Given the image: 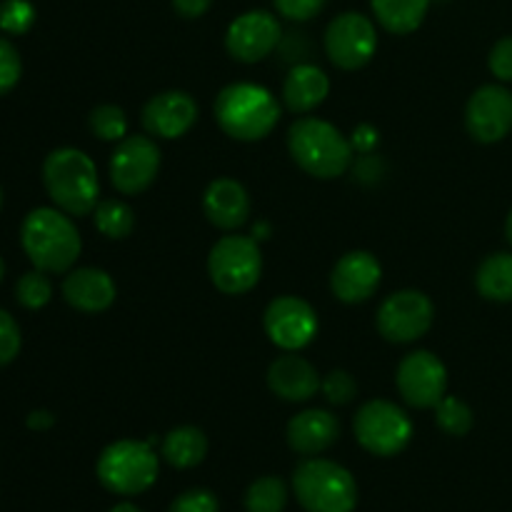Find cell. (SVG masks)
<instances>
[{
    "instance_id": "6da1fadb",
    "label": "cell",
    "mask_w": 512,
    "mask_h": 512,
    "mask_svg": "<svg viewBox=\"0 0 512 512\" xmlns=\"http://www.w3.org/2000/svg\"><path fill=\"white\" fill-rule=\"evenodd\" d=\"M20 243L30 263L43 273H68L83 248L73 220L55 208L30 210L20 225Z\"/></svg>"
},
{
    "instance_id": "7a4b0ae2",
    "label": "cell",
    "mask_w": 512,
    "mask_h": 512,
    "mask_svg": "<svg viewBox=\"0 0 512 512\" xmlns=\"http://www.w3.org/2000/svg\"><path fill=\"white\" fill-rule=\"evenodd\" d=\"M215 120L233 140L255 143L273 133L280 120V105L263 85L233 83L215 98Z\"/></svg>"
},
{
    "instance_id": "3957f363",
    "label": "cell",
    "mask_w": 512,
    "mask_h": 512,
    "mask_svg": "<svg viewBox=\"0 0 512 512\" xmlns=\"http://www.w3.org/2000/svg\"><path fill=\"white\" fill-rule=\"evenodd\" d=\"M43 183L50 200L68 215H90L100 203L95 163L78 148H58L45 158Z\"/></svg>"
},
{
    "instance_id": "277c9868",
    "label": "cell",
    "mask_w": 512,
    "mask_h": 512,
    "mask_svg": "<svg viewBox=\"0 0 512 512\" xmlns=\"http://www.w3.org/2000/svg\"><path fill=\"white\" fill-rule=\"evenodd\" d=\"M288 150L305 173L320 180L340 178L353 163V143L320 118L295 120L288 130Z\"/></svg>"
},
{
    "instance_id": "5b68a950",
    "label": "cell",
    "mask_w": 512,
    "mask_h": 512,
    "mask_svg": "<svg viewBox=\"0 0 512 512\" xmlns=\"http://www.w3.org/2000/svg\"><path fill=\"white\" fill-rule=\"evenodd\" d=\"M293 490L308 512H353L358 505L355 478L333 460H303L293 473Z\"/></svg>"
},
{
    "instance_id": "8992f818",
    "label": "cell",
    "mask_w": 512,
    "mask_h": 512,
    "mask_svg": "<svg viewBox=\"0 0 512 512\" xmlns=\"http://www.w3.org/2000/svg\"><path fill=\"white\" fill-rule=\"evenodd\" d=\"M95 473L110 493L138 495L158 480V455L150 443L118 440L100 453Z\"/></svg>"
},
{
    "instance_id": "52a82bcc",
    "label": "cell",
    "mask_w": 512,
    "mask_h": 512,
    "mask_svg": "<svg viewBox=\"0 0 512 512\" xmlns=\"http://www.w3.org/2000/svg\"><path fill=\"white\" fill-rule=\"evenodd\" d=\"M208 273L215 288L225 295H243L258 285L263 255L248 235H225L208 255Z\"/></svg>"
},
{
    "instance_id": "ba28073f",
    "label": "cell",
    "mask_w": 512,
    "mask_h": 512,
    "mask_svg": "<svg viewBox=\"0 0 512 512\" xmlns=\"http://www.w3.org/2000/svg\"><path fill=\"white\" fill-rule=\"evenodd\" d=\"M353 430L358 443L368 453L380 458H393L408 448L413 438V423L395 403L388 400H370L358 410L353 420Z\"/></svg>"
},
{
    "instance_id": "9c48e42d",
    "label": "cell",
    "mask_w": 512,
    "mask_h": 512,
    "mask_svg": "<svg viewBox=\"0 0 512 512\" xmlns=\"http://www.w3.org/2000/svg\"><path fill=\"white\" fill-rule=\"evenodd\" d=\"M433 315L435 308L428 295L420 290H398L383 300L375 323L385 340L403 345L423 338L433 325Z\"/></svg>"
},
{
    "instance_id": "30bf717a",
    "label": "cell",
    "mask_w": 512,
    "mask_h": 512,
    "mask_svg": "<svg viewBox=\"0 0 512 512\" xmlns=\"http://www.w3.org/2000/svg\"><path fill=\"white\" fill-rule=\"evenodd\" d=\"M378 33L373 20L363 13H343L330 20L325 30V53L330 63L343 70H358L373 60Z\"/></svg>"
},
{
    "instance_id": "8fae6325",
    "label": "cell",
    "mask_w": 512,
    "mask_h": 512,
    "mask_svg": "<svg viewBox=\"0 0 512 512\" xmlns=\"http://www.w3.org/2000/svg\"><path fill=\"white\" fill-rule=\"evenodd\" d=\"M160 170V148L148 135L123 138L110 158V183L118 193L138 195L153 185Z\"/></svg>"
},
{
    "instance_id": "7c38bea8",
    "label": "cell",
    "mask_w": 512,
    "mask_h": 512,
    "mask_svg": "<svg viewBox=\"0 0 512 512\" xmlns=\"http://www.w3.org/2000/svg\"><path fill=\"white\" fill-rule=\"evenodd\" d=\"M400 395L413 408H435L445 398L448 390V370L438 355L428 350H418L400 360L398 373H395Z\"/></svg>"
},
{
    "instance_id": "4fadbf2b",
    "label": "cell",
    "mask_w": 512,
    "mask_h": 512,
    "mask_svg": "<svg viewBox=\"0 0 512 512\" xmlns=\"http://www.w3.org/2000/svg\"><path fill=\"white\" fill-rule=\"evenodd\" d=\"M263 323L270 343L288 350V353L305 348L318 333V315H315L313 305L305 303L303 298H295V295L275 298L265 308Z\"/></svg>"
},
{
    "instance_id": "5bb4252c",
    "label": "cell",
    "mask_w": 512,
    "mask_h": 512,
    "mask_svg": "<svg viewBox=\"0 0 512 512\" xmlns=\"http://www.w3.org/2000/svg\"><path fill=\"white\" fill-rule=\"evenodd\" d=\"M465 128L478 143H498L512 130V93L503 85H483L465 108Z\"/></svg>"
},
{
    "instance_id": "9a60e30c",
    "label": "cell",
    "mask_w": 512,
    "mask_h": 512,
    "mask_svg": "<svg viewBox=\"0 0 512 512\" xmlns=\"http://www.w3.org/2000/svg\"><path fill=\"white\" fill-rule=\"evenodd\" d=\"M280 43V23L268 10H250L238 15L225 33V48L240 63H258L268 58Z\"/></svg>"
},
{
    "instance_id": "2e32d148",
    "label": "cell",
    "mask_w": 512,
    "mask_h": 512,
    "mask_svg": "<svg viewBox=\"0 0 512 512\" xmlns=\"http://www.w3.org/2000/svg\"><path fill=\"white\" fill-rule=\"evenodd\" d=\"M195 123H198V103L185 90H165L153 95L143 108V125L155 138H183Z\"/></svg>"
},
{
    "instance_id": "e0dca14e",
    "label": "cell",
    "mask_w": 512,
    "mask_h": 512,
    "mask_svg": "<svg viewBox=\"0 0 512 512\" xmlns=\"http://www.w3.org/2000/svg\"><path fill=\"white\" fill-rule=\"evenodd\" d=\"M380 280H383V268H380L378 258L368 250H353L335 263L333 275H330V290L338 300L355 305L373 298Z\"/></svg>"
},
{
    "instance_id": "ac0fdd59",
    "label": "cell",
    "mask_w": 512,
    "mask_h": 512,
    "mask_svg": "<svg viewBox=\"0 0 512 512\" xmlns=\"http://www.w3.org/2000/svg\"><path fill=\"white\" fill-rule=\"evenodd\" d=\"M113 278L100 268L70 270L63 280V298L80 313H103L115 303Z\"/></svg>"
},
{
    "instance_id": "d6986e66",
    "label": "cell",
    "mask_w": 512,
    "mask_h": 512,
    "mask_svg": "<svg viewBox=\"0 0 512 512\" xmlns=\"http://www.w3.org/2000/svg\"><path fill=\"white\" fill-rule=\"evenodd\" d=\"M203 213L215 228L238 230L250 215V195L238 180L218 178L203 195Z\"/></svg>"
},
{
    "instance_id": "ffe728a7",
    "label": "cell",
    "mask_w": 512,
    "mask_h": 512,
    "mask_svg": "<svg viewBox=\"0 0 512 512\" xmlns=\"http://www.w3.org/2000/svg\"><path fill=\"white\" fill-rule=\"evenodd\" d=\"M323 380L318 378L313 365L300 355H280L268 368V385L278 398L288 403H305L320 390Z\"/></svg>"
},
{
    "instance_id": "44dd1931",
    "label": "cell",
    "mask_w": 512,
    "mask_h": 512,
    "mask_svg": "<svg viewBox=\"0 0 512 512\" xmlns=\"http://www.w3.org/2000/svg\"><path fill=\"white\" fill-rule=\"evenodd\" d=\"M340 438V423L328 410H303L288 423V443L300 455H318Z\"/></svg>"
},
{
    "instance_id": "7402d4cb",
    "label": "cell",
    "mask_w": 512,
    "mask_h": 512,
    "mask_svg": "<svg viewBox=\"0 0 512 512\" xmlns=\"http://www.w3.org/2000/svg\"><path fill=\"white\" fill-rule=\"evenodd\" d=\"M330 93V80L318 65H295L283 85V100L293 113H310Z\"/></svg>"
},
{
    "instance_id": "603a6c76",
    "label": "cell",
    "mask_w": 512,
    "mask_h": 512,
    "mask_svg": "<svg viewBox=\"0 0 512 512\" xmlns=\"http://www.w3.org/2000/svg\"><path fill=\"white\" fill-rule=\"evenodd\" d=\"M208 455V438L200 428L193 425H180V428L170 430L163 440V458L168 460L173 468L188 470L200 465Z\"/></svg>"
},
{
    "instance_id": "cb8c5ba5",
    "label": "cell",
    "mask_w": 512,
    "mask_h": 512,
    "mask_svg": "<svg viewBox=\"0 0 512 512\" xmlns=\"http://www.w3.org/2000/svg\"><path fill=\"white\" fill-rule=\"evenodd\" d=\"M378 23L395 35H408L423 25L430 0H370Z\"/></svg>"
},
{
    "instance_id": "d4e9b609",
    "label": "cell",
    "mask_w": 512,
    "mask_h": 512,
    "mask_svg": "<svg viewBox=\"0 0 512 512\" xmlns=\"http://www.w3.org/2000/svg\"><path fill=\"white\" fill-rule=\"evenodd\" d=\"M478 290L495 303H512V253H495L478 268Z\"/></svg>"
},
{
    "instance_id": "484cf974",
    "label": "cell",
    "mask_w": 512,
    "mask_h": 512,
    "mask_svg": "<svg viewBox=\"0 0 512 512\" xmlns=\"http://www.w3.org/2000/svg\"><path fill=\"white\" fill-rule=\"evenodd\" d=\"M93 218H95V228L110 240H123L133 233L135 228V215L133 208L123 200H100L93 210Z\"/></svg>"
},
{
    "instance_id": "4316f807",
    "label": "cell",
    "mask_w": 512,
    "mask_h": 512,
    "mask_svg": "<svg viewBox=\"0 0 512 512\" xmlns=\"http://www.w3.org/2000/svg\"><path fill=\"white\" fill-rule=\"evenodd\" d=\"M288 503V488L275 475L258 478L245 493V510L248 512H283Z\"/></svg>"
},
{
    "instance_id": "83f0119b",
    "label": "cell",
    "mask_w": 512,
    "mask_h": 512,
    "mask_svg": "<svg viewBox=\"0 0 512 512\" xmlns=\"http://www.w3.org/2000/svg\"><path fill=\"white\" fill-rule=\"evenodd\" d=\"M435 423L443 433L448 435H468L473 428V410L463 403L460 398L445 395L438 405H435Z\"/></svg>"
},
{
    "instance_id": "f1b7e54d",
    "label": "cell",
    "mask_w": 512,
    "mask_h": 512,
    "mask_svg": "<svg viewBox=\"0 0 512 512\" xmlns=\"http://www.w3.org/2000/svg\"><path fill=\"white\" fill-rule=\"evenodd\" d=\"M15 298H18V303L23 308L40 310L53 298V283H50L43 270L35 268L30 273L20 275L18 283H15Z\"/></svg>"
},
{
    "instance_id": "f546056e",
    "label": "cell",
    "mask_w": 512,
    "mask_h": 512,
    "mask_svg": "<svg viewBox=\"0 0 512 512\" xmlns=\"http://www.w3.org/2000/svg\"><path fill=\"white\" fill-rule=\"evenodd\" d=\"M88 125L95 138L115 140V143H120L128 133V118H125L123 108H118V105H98V108H93L88 115Z\"/></svg>"
},
{
    "instance_id": "4dcf8cb0",
    "label": "cell",
    "mask_w": 512,
    "mask_h": 512,
    "mask_svg": "<svg viewBox=\"0 0 512 512\" xmlns=\"http://www.w3.org/2000/svg\"><path fill=\"white\" fill-rule=\"evenodd\" d=\"M35 8L28 0H5L0 5V30L10 35H23L33 28Z\"/></svg>"
},
{
    "instance_id": "1f68e13d",
    "label": "cell",
    "mask_w": 512,
    "mask_h": 512,
    "mask_svg": "<svg viewBox=\"0 0 512 512\" xmlns=\"http://www.w3.org/2000/svg\"><path fill=\"white\" fill-rule=\"evenodd\" d=\"M320 390L325 393L328 403L348 405L358 395V383H355V378L348 370H333V373L325 375V380L320 383Z\"/></svg>"
},
{
    "instance_id": "d6a6232c",
    "label": "cell",
    "mask_w": 512,
    "mask_h": 512,
    "mask_svg": "<svg viewBox=\"0 0 512 512\" xmlns=\"http://www.w3.org/2000/svg\"><path fill=\"white\" fill-rule=\"evenodd\" d=\"M20 73H23V60L18 48L8 38H0V95L10 93L18 85Z\"/></svg>"
},
{
    "instance_id": "836d02e7",
    "label": "cell",
    "mask_w": 512,
    "mask_h": 512,
    "mask_svg": "<svg viewBox=\"0 0 512 512\" xmlns=\"http://www.w3.org/2000/svg\"><path fill=\"white\" fill-rule=\"evenodd\" d=\"M20 343H23V338H20L18 323H15L13 315L0 308V368L18 358Z\"/></svg>"
},
{
    "instance_id": "e575fe53",
    "label": "cell",
    "mask_w": 512,
    "mask_h": 512,
    "mask_svg": "<svg viewBox=\"0 0 512 512\" xmlns=\"http://www.w3.org/2000/svg\"><path fill=\"white\" fill-rule=\"evenodd\" d=\"M168 512H220V505L210 490L195 488L175 498Z\"/></svg>"
},
{
    "instance_id": "d590c367",
    "label": "cell",
    "mask_w": 512,
    "mask_h": 512,
    "mask_svg": "<svg viewBox=\"0 0 512 512\" xmlns=\"http://www.w3.org/2000/svg\"><path fill=\"white\" fill-rule=\"evenodd\" d=\"M273 3L280 15H285L288 20H298V23L315 18L325 8V0H273Z\"/></svg>"
},
{
    "instance_id": "8d00e7d4",
    "label": "cell",
    "mask_w": 512,
    "mask_h": 512,
    "mask_svg": "<svg viewBox=\"0 0 512 512\" xmlns=\"http://www.w3.org/2000/svg\"><path fill=\"white\" fill-rule=\"evenodd\" d=\"M488 63H490V70H493L495 78L512 83V35L498 40V43L493 45Z\"/></svg>"
},
{
    "instance_id": "74e56055",
    "label": "cell",
    "mask_w": 512,
    "mask_h": 512,
    "mask_svg": "<svg viewBox=\"0 0 512 512\" xmlns=\"http://www.w3.org/2000/svg\"><path fill=\"white\" fill-rule=\"evenodd\" d=\"M210 5H213V0H173L175 13L183 15V18L188 20L200 18V15L208 13Z\"/></svg>"
},
{
    "instance_id": "f35d334b",
    "label": "cell",
    "mask_w": 512,
    "mask_h": 512,
    "mask_svg": "<svg viewBox=\"0 0 512 512\" xmlns=\"http://www.w3.org/2000/svg\"><path fill=\"white\" fill-rule=\"evenodd\" d=\"M353 145L358 150H363V153H370V150L378 145V133H375L370 125H360V128H355V138H353Z\"/></svg>"
},
{
    "instance_id": "ab89813d",
    "label": "cell",
    "mask_w": 512,
    "mask_h": 512,
    "mask_svg": "<svg viewBox=\"0 0 512 512\" xmlns=\"http://www.w3.org/2000/svg\"><path fill=\"white\" fill-rule=\"evenodd\" d=\"M53 423L55 415L50 413V410H33V413L28 415V428L33 430H48Z\"/></svg>"
},
{
    "instance_id": "60d3db41",
    "label": "cell",
    "mask_w": 512,
    "mask_h": 512,
    "mask_svg": "<svg viewBox=\"0 0 512 512\" xmlns=\"http://www.w3.org/2000/svg\"><path fill=\"white\" fill-rule=\"evenodd\" d=\"M110 512H143V510L135 508L133 503H118V505H115V508L110 510Z\"/></svg>"
},
{
    "instance_id": "b9f144b4",
    "label": "cell",
    "mask_w": 512,
    "mask_h": 512,
    "mask_svg": "<svg viewBox=\"0 0 512 512\" xmlns=\"http://www.w3.org/2000/svg\"><path fill=\"white\" fill-rule=\"evenodd\" d=\"M505 235H508V240H510V245H512V210H510V215H508V223H505Z\"/></svg>"
},
{
    "instance_id": "7bdbcfd3",
    "label": "cell",
    "mask_w": 512,
    "mask_h": 512,
    "mask_svg": "<svg viewBox=\"0 0 512 512\" xmlns=\"http://www.w3.org/2000/svg\"><path fill=\"white\" fill-rule=\"evenodd\" d=\"M3 275H5V265H3V258H0V280H3Z\"/></svg>"
},
{
    "instance_id": "ee69618b",
    "label": "cell",
    "mask_w": 512,
    "mask_h": 512,
    "mask_svg": "<svg viewBox=\"0 0 512 512\" xmlns=\"http://www.w3.org/2000/svg\"><path fill=\"white\" fill-rule=\"evenodd\" d=\"M0 208H3V188H0Z\"/></svg>"
}]
</instances>
